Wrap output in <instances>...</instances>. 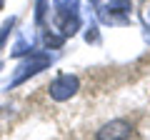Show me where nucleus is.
Masks as SVG:
<instances>
[{
  "instance_id": "f257e3e1",
  "label": "nucleus",
  "mask_w": 150,
  "mask_h": 140,
  "mask_svg": "<svg viewBox=\"0 0 150 140\" xmlns=\"http://www.w3.org/2000/svg\"><path fill=\"white\" fill-rule=\"evenodd\" d=\"M50 63H53V58H50L48 53H30L25 63H20V65H18L15 75H13V80H10V88H15V85H20V83H25L28 78L38 75L40 70L50 68Z\"/></svg>"
},
{
  "instance_id": "f03ea898",
  "label": "nucleus",
  "mask_w": 150,
  "mask_h": 140,
  "mask_svg": "<svg viewBox=\"0 0 150 140\" xmlns=\"http://www.w3.org/2000/svg\"><path fill=\"white\" fill-rule=\"evenodd\" d=\"M78 90H80V80H78V75H70V73L58 75L53 83H50V88H48L50 98H53V100H58V103L70 100Z\"/></svg>"
},
{
  "instance_id": "7ed1b4c3",
  "label": "nucleus",
  "mask_w": 150,
  "mask_h": 140,
  "mask_svg": "<svg viewBox=\"0 0 150 140\" xmlns=\"http://www.w3.org/2000/svg\"><path fill=\"white\" fill-rule=\"evenodd\" d=\"M133 135V125L128 120H110L98 130L95 140H128Z\"/></svg>"
},
{
  "instance_id": "20e7f679",
  "label": "nucleus",
  "mask_w": 150,
  "mask_h": 140,
  "mask_svg": "<svg viewBox=\"0 0 150 140\" xmlns=\"http://www.w3.org/2000/svg\"><path fill=\"white\" fill-rule=\"evenodd\" d=\"M78 15V0H55V20Z\"/></svg>"
},
{
  "instance_id": "39448f33",
  "label": "nucleus",
  "mask_w": 150,
  "mask_h": 140,
  "mask_svg": "<svg viewBox=\"0 0 150 140\" xmlns=\"http://www.w3.org/2000/svg\"><path fill=\"white\" fill-rule=\"evenodd\" d=\"M105 10H110V13H120V15H128V13L133 10V3H130V0H110Z\"/></svg>"
},
{
  "instance_id": "423d86ee",
  "label": "nucleus",
  "mask_w": 150,
  "mask_h": 140,
  "mask_svg": "<svg viewBox=\"0 0 150 140\" xmlns=\"http://www.w3.org/2000/svg\"><path fill=\"white\" fill-rule=\"evenodd\" d=\"M30 53H33V43H28L25 38H20V40L15 43V48L10 50L13 58H23V55H30Z\"/></svg>"
},
{
  "instance_id": "0eeeda50",
  "label": "nucleus",
  "mask_w": 150,
  "mask_h": 140,
  "mask_svg": "<svg viewBox=\"0 0 150 140\" xmlns=\"http://www.w3.org/2000/svg\"><path fill=\"white\" fill-rule=\"evenodd\" d=\"M43 43H45V48H60V45L65 43V35H55V33H45L43 35Z\"/></svg>"
},
{
  "instance_id": "6e6552de",
  "label": "nucleus",
  "mask_w": 150,
  "mask_h": 140,
  "mask_svg": "<svg viewBox=\"0 0 150 140\" xmlns=\"http://www.w3.org/2000/svg\"><path fill=\"white\" fill-rule=\"evenodd\" d=\"M45 15H48V0H38L35 3V23L38 25H43Z\"/></svg>"
},
{
  "instance_id": "1a4fd4ad",
  "label": "nucleus",
  "mask_w": 150,
  "mask_h": 140,
  "mask_svg": "<svg viewBox=\"0 0 150 140\" xmlns=\"http://www.w3.org/2000/svg\"><path fill=\"white\" fill-rule=\"evenodd\" d=\"M13 25H15V18H10V20H5V23H3V28H0V48L5 45V40H8V35H10Z\"/></svg>"
},
{
  "instance_id": "9d476101",
  "label": "nucleus",
  "mask_w": 150,
  "mask_h": 140,
  "mask_svg": "<svg viewBox=\"0 0 150 140\" xmlns=\"http://www.w3.org/2000/svg\"><path fill=\"white\" fill-rule=\"evenodd\" d=\"M85 40H88V43H95V40H98V28H95V25H90V28H88Z\"/></svg>"
},
{
  "instance_id": "9b49d317",
  "label": "nucleus",
  "mask_w": 150,
  "mask_h": 140,
  "mask_svg": "<svg viewBox=\"0 0 150 140\" xmlns=\"http://www.w3.org/2000/svg\"><path fill=\"white\" fill-rule=\"evenodd\" d=\"M90 3H93V5H98V3H100V0H90Z\"/></svg>"
},
{
  "instance_id": "f8f14e48",
  "label": "nucleus",
  "mask_w": 150,
  "mask_h": 140,
  "mask_svg": "<svg viewBox=\"0 0 150 140\" xmlns=\"http://www.w3.org/2000/svg\"><path fill=\"white\" fill-rule=\"evenodd\" d=\"M148 18H150V10H148Z\"/></svg>"
}]
</instances>
